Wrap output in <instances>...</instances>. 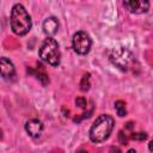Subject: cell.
Listing matches in <instances>:
<instances>
[{"label":"cell","mask_w":153,"mask_h":153,"mask_svg":"<svg viewBox=\"0 0 153 153\" xmlns=\"http://www.w3.org/2000/svg\"><path fill=\"white\" fill-rule=\"evenodd\" d=\"M123 6L131 13L141 14V13H146L148 11L149 2L143 1V0H129V1H123Z\"/></svg>","instance_id":"cell-6"},{"label":"cell","mask_w":153,"mask_h":153,"mask_svg":"<svg viewBox=\"0 0 153 153\" xmlns=\"http://www.w3.org/2000/svg\"><path fill=\"white\" fill-rule=\"evenodd\" d=\"M75 105L79 106L80 109H85V108L87 106V100H86V98H84V97H78V98H75Z\"/></svg>","instance_id":"cell-14"},{"label":"cell","mask_w":153,"mask_h":153,"mask_svg":"<svg viewBox=\"0 0 153 153\" xmlns=\"http://www.w3.org/2000/svg\"><path fill=\"white\" fill-rule=\"evenodd\" d=\"M127 153H136V151H135L134 148H130V149H129V151H128Z\"/></svg>","instance_id":"cell-19"},{"label":"cell","mask_w":153,"mask_h":153,"mask_svg":"<svg viewBox=\"0 0 153 153\" xmlns=\"http://www.w3.org/2000/svg\"><path fill=\"white\" fill-rule=\"evenodd\" d=\"M118 140H120V142L122 145H127L128 143V137H127V135H126V133L123 130H121L118 133Z\"/></svg>","instance_id":"cell-15"},{"label":"cell","mask_w":153,"mask_h":153,"mask_svg":"<svg viewBox=\"0 0 153 153\" xmlns=\"http://www.w3.org/2000/svg\"><path fill=\"white\" fill-rule=\"evenodd\" d=\"M91 37L85 31H78L73 35L72 38V47L73 50L79 55H86L91 49Z\"/></svg>","instance_id":"cell-5"},{"label":"cell","mask_w":153,"mask_h":153,"mask_svg":"<svg viewBox=\"0 0 153 153\" xmlns=\"http://www.w3.org/2000/svg\"><path fill=\"white\" fill-rule=\"evenodd\" d=\"M111 151H112L114 153H121V151H120L117 147H112V148H111Z\"/></svg>","instance_id":"cell-18"},{"label":"cell","mask_w":153,"mask_h":153,"mask_svg":"<svg viewBox=\"0 0 153 153\" xmlns=\"http://www.w3.org/2000/svg\"><path fill=\"white\" fill-rule=\"evenodd\" d=\"M148 149L151 151V152H153V139L149 141V143H148Z\"/></svg>","instance_id":"cell-16"},{"label":"cell","mask_w":153,"mask_h":153,"mask_svg":"<svg viewBox=\"0 0 153 153\" xmlns=\"http://www.w3.org/2000/svg\"><path fill=\"white\" fill-rule=\"evenodd\" d=\"M25 130L26 133L32 136V137H37L41 135L42 130H43V123L37 120V118H32V120H29L26 123H25Z\"/></svg>","instance_id":"cell-8"},{"label":"cell","mask_w":153,"mask_h":153,"mask_svg":"<svg viewBox=\"0 0 153 153\" xmlns=\"http://www.w3.org/2000/svg\"><path fill=\"white\" fill-rule=\"evenodd\" d=\"M35 75H36V78L41 81L42 85H48V84H49V76H48L43 71H38V72H36Z\"/></svg>","instance_id":"cell-12"},{"label":"cell","mask_w":153,"mask_h":153,"mask_svg":"<svg viewBox=\"0 0 153 153\" xmlns=\"http://www.w3.org/2000/svg\"><path fill=\"white\" fill-rule=\"evenodd\" d=\"M109 59H110L112 65H115L118 69H121L123 72H127L130 68H133V66L135 63V59H134L133 53L124 47L115 48L110 53Z\"/></svg>","instance_id":"cell-4"},{"label":"cell","mask_w":153,"mask_h":153,"mask_svg":"<svg viewBox=\"0 0 153 153\" xmlns=\"http://www.w3.org/2000/svg\"><path fill=\"white\" fill-rule=\"evenodd\" d=\"M126 127H127V128H128V129H131V128H133V127H134V123H133V122H128V123H127V126H126Z\"/></svg>","instance_id":"cell-17"},{"label":"cell","mask_w":153,"mask_h":153,"mask_svg":"<svg viewBox=\"0 0 153 153\" xmlns=\"http://www.w3.org/2000/svg\"><path fill=\"white\" fill-rule=\"evenodd\" d=\"M38 54L43 62H45L53 67H56L60 65L61 53H60L59 43L53 37H48L44 39V42L42 43V45L39 48Z\"/></svg>","instance_id":"cell-3"},{"label":"cell","mask_w":153,"mask_h":153,"mask_svg":"<svg viewBox=\"0 0 153 153\" xmlns=\"http://www.w3.org/2000/svg\"><path fill=\"white\" fill-rule=\"evenodd\" d=\"M147 133H142V131H140V133H133L131 134V139L133 140H137V141H143V140H146L147 139Z\"/></svg>","instance_id":"cell-13"},{"label":"cell","mask_w":153,"mask_h":153,"mask_svg":"<svg viewBox=\"0 0 153 153\" xmlns=\"http://www.w3.org/2000/svg\"><path fill=\"white\" fill-rule=\"evenodd\" d=\"M114 126H115V121L112 116L108 114H103L98 116L90 128V131H88L90 140L96 143L105 141L110 136L114 129Z\"/></svg>","instance_id":"cell-1"},{"label":"cell","mask_w":153,"mask_h":153,"mask_svg":"<svg viewBox=\"0 0 153 153\" xmlns=\"http://www.w3.org/2000/svg\"><path fill=\"white\" fill-rule=\"evenodd\" d=\"M59 30V20L55 17H49L43 22V32L47 36H53Z\"/></svg>","instance_id":"cell-9"},{"label":"cell","mask_w":153,"mask_h":153,"mask_svg":"<svg viewBox=\"0 0 153 153\" xmlns=\"http://www.w3.org/2000/svg\"><path fill=\"white\" fill-rule=\"evenodd\" d=\"M0 69H1V76L5 80H10L13 76H16V71L12 61L7 57H1L0 60Z\"/></svg>","instance_id":"cell-7"},{"label":"cell","mask_w":153,"mask_h":153,"mask_svg":"<svg viewBox=\"0 0 153 153\" xmlns=\"http://www.w3.org/2000/svg\"><path fill=\"white\" fill-rule=\"evenodd\" d=\"M32 26L31 17L22 4H16L11 11V29L18 36L26 35Z\"/></svg>","instance_id":"cell-2"},{"label":"cell","mask_w":153,"mask_h":153,"mask_svg":"<svg viewBox=\"0 0 153 153\" xmlns=\"http://www.w3.org/2000/svg\"><path fill=\"white\" fill-rule=\"evenodd\" d=\"M115 110H116V114L120 116V117H123L127 115V109H126V103L123 100H116L115 102Z\"/></svg>","instance_id":"cell-10"},{"label":"cell","mask_w":153,"mask_h":153,"mask_svg":"<svg viewBox=\"0 0 153 153\" xmlns=\"http://www.w3.org/2000/svg\"><path fill=\"white\" fill-rule=\"evenodd\" d=\"M90 88V73H85L80 81V90L81 91H88Z\"/></svg>","instance_id":"cell-11"},{"label":"cell","mask_w":153,"mask_h":153,"mask_svg":"<svg viewBox=\"0 0 153 153\" xmlns=\"http://www.w3.org/2000/svg\"><path fill=\"white\" fill-rule=\"evenodd\" d=\"M76 153H88V152H87V151H85V149H79Z\"/></svg>","instance_id":"cell-20"}]
</instances>
